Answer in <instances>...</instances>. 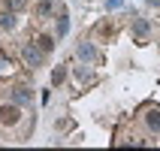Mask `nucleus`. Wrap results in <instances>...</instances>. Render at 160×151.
<instances>
[{
	"label": "nucleus",
	"instance_id": "obj_7",
	"mask_svg": "<svg viewBox=\"0 0 160 151\" xmlns=\"http://www.w3.org/2000/svg\"><path fill=\"white\" fill-rule=\"evenodd\" d=\"M36 45H39V48H42V52L48 54V52L54 48V39H52V36H39V39H36Z\"/></svg>",
	"mask_w": 160,
	"mask_h": 151
},
{
	"label": "nucleus",
	"instance_id": "obj_3",
	"mask_svg": "<svg viewBox=\"0 0 160 151\" xmlns=\"http://www.w3.org/2000/svg\"><path fill=\"white\" fill-rule=\"evenodd\" d=\"M76 54H79V61L88 63V61H94V54H97V52H94V45H91V43H82L79 48H76Z\"/></svg>",
	"mask_w": 160,
	"mask_h": 151
},
{
	"label": "nucleus",
	"instance_id": "obj_2",
	"mask_svg": "<svg viewBox=\"0 0 160 151\" xmlns=\"http://www.w3.org/2000/svg\"><path fill=\"white\" fill-rule=\"evenodd\" d=\"M18 118H21V112H18V103L15 106H0V124H6V127H12V124H18Z\"/></svg>",
	"mask_w": 160,
	"mask_h": 151
},
{
	"label": "nucleus",
	"instance_id": "obj_12",
	"mask_svg": "<svg viewBox=\"0 0 160 151\" xmlns=\"http://www.w3.org/2000/svg\"><path fill=\"white\" fill-rule=\"evenodd\" d=\"M76 79H79V82H88V79H91V70H82V67H76Z\"/></svg>",
	"mask_w": 160,
	"mask_h": 151
},
{
	"label": "nucleus",
	"instance_id": "obj_1",
	"mask_svg": "<svg viewBox=\"0 0 160 151\" xmlns=\"http://www.w3.org/2000/svg\"><path fill=\"white\" fill-rule=\"evenodd\" d=\"M24 63L27 67H30V70H36V67H39V63H42V58H45V52L42 48H39V45H24Z\"/></svg>",
	"mask_w": 160,
	"mask_h": 151
},
{
	"label": "nucleus",
	"instance_id": "obj_13",
	"mask_svg": "<svg viewBox=\"0 0 160 151\" xmlns=\"http://www.w3.org/2000/svg\"><path fill=\"white\" fill-rule=\"evenodd\" d=\"M24 6V0H9V9H12V12H15V9H21Z\"/></svg>",
	"mask_w": 160,
	"mask_h": 151
},
{
	"label": "nucleus",
	"instance_id": "obj_5",
	"mask_svg": "<svg viewBox=\"0 0 160 151\" xmlns=\"http://www.w3.org/2000/svg\"><path fill=\"white\" fill-rule=\"evenodd\" d=\"M145 121H148V127H151L154 133H160V112H148Z\"/></svg>",
	"mask_w": 160,
	"mask_h": 151
},
{
	"label": "nucleus",
	"instance_id": "obj_10",
	"mask_svg": "<svg viewBox=\"0 0 160 151\" xmlns=\"http://www.w3.org/2000/svg\"><path fill=\"white\" fill-rule=\"evenodd\" d=\"M67 30H70V18L61 15V18H58V36H67Z\"/></svg>",
	"mask_w": 160,
	"mask_h": 151
},
{
	"label": "nucleus",
	"instance_id": "obj_14",
	"mask_svg": "<svg viewBox=\"0 0 160 151\" xmlns=\"http://www.w3.org/2000/svg\"><path fill=\"white\" fill-rule=\"evenodd\" d=\"M148 3H151V6H160V0H148Z\"/></svg>",
	"mask_w": 160,
	"mask_h": 151
},
{
	"label": "nucleus",
	"instance_id": "obj_9",
	"mask_svg": "<svg viewBox=\"0 0 160 151\" xmlns=\"http://www.w3.org/2000/svg\"><path fill=\"white\" fill-rule=\"evenodd\" d=\"M52 9H54V3H52V0H39L36 12H39V15H52Z\"/></svg>",
	"mask_w": 160,
	"mask_h": 151
},
{
	"label": "nucleus",
	"instance_id": "obj_6",
	"mask_svg": "<svg viewBox=\"0 0 160 151\" xmlns=\"http://www.w3.org/2000/svg\"><path fill=\"white\" fill-rule=\"evenodd\" d=\"M0 27H6V30H12V27H15V15H12V9L0 15Z\"/></svg>",
	"mask_w": 160,
	"mask_h": 151
},
{
	"label": "nucleus",
	"instance_id": "obj_8",
	"mask_svg": "<svg viewBox=\"0 0 160 151\" xmlns=\"http://www.w3.org/2000/svg\"><path fill=\"white\" fill-rule=\"evenodd\" d=\"M133 30H136V36H145V33H148V21H145V18H136Z\"/></svg>",
	"mask_w": 160,
	"mask_h": 151
},
{
	"label": "nucleus",
	"instance_id": "obj_11",
	"mask_svg": "<svg viewBox=\"0 0 160 151\" xmlns=\"http://www.w3.org/2000/svg\"><path fill=\"white\" fill-rule=\"evenodd\" d=\"M63 79H67V70H63V67H58V70L52 73V82H54V85H61Z\"/></svg>",
	"mask_w": 160,
	"mask_h": 151
},
{
	"label": "nucleus",
	"instance_id": "obj_4",
	"mask_svg": "<svg viewBox=\"0 0 160 151\" xmlns=\"http://www.w3.org/2000/svg\"><path fill=\"white\" fill-rule=\"evenodd\" d=\"M30 97H33V94H30V88H15V91H12V100H15L18 106H21V103H27Z\"/></svg>",
	"mask_w": 160,
	"mask_h": 151
}]
</instances>
